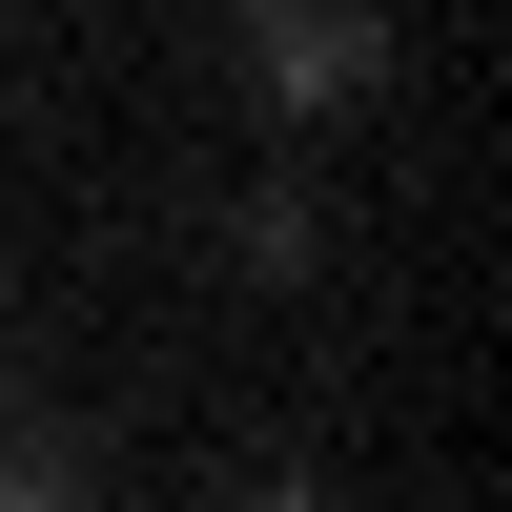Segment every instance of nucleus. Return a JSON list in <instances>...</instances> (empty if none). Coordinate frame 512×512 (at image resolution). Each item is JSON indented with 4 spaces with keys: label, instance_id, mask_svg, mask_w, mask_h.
I'll return each mask as SVG.
<instances>
[{
    "label": "nucleus",
    "instance_id": "1",
    "mask_svg": "<svg viewBox=\"0 0 512 512\" xmlns=\"http://www.w3.org/2000/svg\"><path fill=\"white\" fill-rule=\"evenodd\" d=\"M226 62L267 123H328V103L390 82V0H226Z\"/></svg>",
    "mask_w": 512,
    "mask_h": 512
},
{
    "label": "nucleus",
    "instance_id": "2",
    "mask_svg": "<svg viewBox=\"0 0 512 512\" xmlns=\"http://www.w3.org/2000/svg\"><path fill=\"white\" fill-rule=\"evenodd\" d=\"M0 512H103V451L62 410H0Z\"/></svg>",
    "mask_w": 512,
    "mask_h": 512
},
{
    "label": "nucleus",
    "instance_id": "3",
    "mask_svg": "<svg viewBox=\"0 0 512 512\" xmlns=\"http://www.w3.org/2000/svg\"><path fill=\"white\" fill-rule=\"evenodd\" d=\"M226 246H246L267 287H308V246H328V205H308V185H246V205H226Z\"/></svg>",
    "mask_w": 512,
    "mask_h": 512
},
{
    "label": "nucleus",
    "instance_id": "4",
    "mask_svg": "<svg viewBox=\"0 0 512 512\" xmlns=\"http://www.w3.org/2000/svg\"><path fill=\"white\" fill-rule=\"evenodd\" d=\"M205 512H328V472H246V492H205Z\"/></svg>",
    "mask_w": 512,
    "mask_h": 512
}]
</instances>
